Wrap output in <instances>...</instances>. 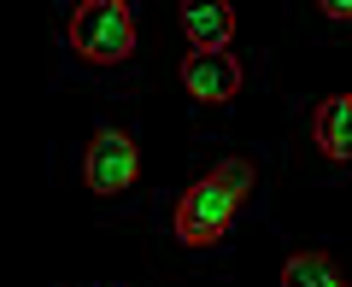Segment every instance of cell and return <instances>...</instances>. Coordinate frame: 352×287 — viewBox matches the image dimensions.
Returning <instances> with one entry per match:
<instances>
[{
	"label": "cell",
	"instance_id": "6da1fadb",
	"mask_svg": "<svg viewBox=\"0 0 352 287\" xmlns=\"http://www.w3.org/2000/svg\"><path fill=\"white\" fill-rule=\"evenodd\" d=\"M247 194H252V164L247 159L212 164V176H200V182L176 200V217H170L176 240H182V246H212V240H223Z\"/></svg>",
	"mask_w": 352,
	"mask_h": 287
},
{
	"label": "cell",
	"instance_id": "7a4b0ae2",
	"mask_svg": "<svg viewBox=\"0 0 352 287\" xmlns=\"http://www.w3.org/2000/svg\"><path fill=\"white\" fill-rule=\"evenodd\" d=\"M71 53L82 65H124L135 53V6L129 0H82L71 12Z\"/></svg>",
	"mask_w": 352,
	"mask_h": 287
},
{
	"label": "cell",
	"instance_id": "3957f363",
	"mask_svg": "<svg viewBox=\"0 0 352 287\" xmlns=\"http://www.w3.org/2000/svg\"><path fill=\"white\" fill-rule=\"evenodd\" d=\"M135 170H141V152H135V135H129V129H118V124H100L94 135H88L82 176H88V187H94L100 200H118V194H129Z\"/></svg>",
	"mask_w": 352,
	"mask_h": 287
},
{
	"label": "cell",
	"instance_id": "277c9868",
	"mask_svg": "<svg viewBox=\"0 0 352 287\" xmlns=\"http://www.w3.org/2000/svg\"><path fill=\"white\" fill-rule=\"evenodd\" d=\"M241 82H247V76H241V59L223 53V47H217V53L194 47L188 59H182V88H188L200 106H229L241 94Z\"/></svg>",
	"mask_w": 352,
	"mask_h": 287
},
{
	"label": "cell",
	"instance_id": "5b68a950",
	"mask_svg": "<svg viewBox=\"0 0 352 287\" xmlns=\"http://www.w3.org/2000/svg\"><path fill=\"white\" fill-rule=\"evenodd\" d=\"M176 24H182L188 47L217 53L235 36V6H229V0H176Z\"/></svg>",
	"mask_w": 352,
	"mask_h": 287
},
{
	"label": "cell",
	"instance_id": "8992f818",
	"mask_svg": "<svg viewBox=\"0 0 352 287\" xmlns=\"http://www.w3.org/2000/svg\"><path fill=\"white\" fill-rule=\"evenodd\" d=\"M311 135H317V147H323V159H335V164L352 159V94H329V100L317 106Z\"/></svg>",
	"mask_w": 352,
	"mask_h": 287
},
{
	"label": "cell",
	"instance_id": "52a82bcc",
	"mask_svg": "<svg viewBox=\"0 0 352 287\" xmlns=\"http://www.w3.org/2000/svg\"><path fill=\"white\" fill-rule=\"evenodd\" d=\"M282 287H346L329 252H294L282 264Z\"/></svg>",
	"mask_w": 352,
	"mask_h": 287
},
{
	"label": "cell",
	"instance_id": "ba28073f",
	"mask_svg": "<svg viewBox=\"0 0 352 287\" xmlns=\"http://www.w3.org/2000/svg\"><path fill=\"white\" fill-rule=\"evenodd\" d=\"M323 18H335V24H352V0H311Z\"/></svg>",
	"mask_w": 352,
	"mask_h": 287
}]
</instances>
